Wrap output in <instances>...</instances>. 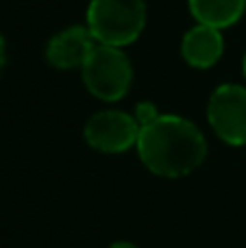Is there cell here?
Instances as JSON below:
<instances>
[{
  "label": "cell",
  "instance_id": "cell-1",
  "mask_svg": "<svg viewBox=\"0 0 246 248\" xmlns=\"http://www.w3.org/2000/svg\"><path fill=\"white\" fill-rule=\"evenodd\" d=\"M135 150L148 172L164 179L187 176L207 157V140L192 120L159 113L139 128Z\"/></svg>",
  "mask_w": 246,
  "mask_h": 248
},
{
  "label": "cell",
  "instance_id": "cell-2",
  "mask_svg": "<svg viewBox=\"0 0 246 248\" xmlns=\"http://www.w3.org/2000/svg\"><path fill=\"white\" fill-rule=\"evenodd\" d=\"M85 26L96 44L124 48L144 33L146 0H90Z\"/></svg>",
  "mask_w": 246,
  "mask_h": 248
},
{
  "label": "cell",
  "instance_id": "cell-3",
  "mask_svg": "<svg viewBox=\"0 0 246 248\" xmlns=\"http://www.w3.org/2000/svg\"><path fill=\"white\" fill-rule=\"evenodd\" d=\"M81 81L85 90L103 103L122 100L133 83V65L124 48L96 44L81 68Z\"/></svg>",
  "mask_w": 246,
  "mask_h": 248
},
{
  "label": "cell",
  "instance_id": "cell-4",
  "mask_svg": "<svg viewBox=\"0 0 246 248\" xmlns=\"http://www.w3.org/2000/svg\"><path fill=\"white\" fill-rule=\"evenodd\" d=\"M207 122L229 146H246V87L222 83L207 100Z\"/></svg>",
  "mask_w": 246,
  "mask_h": 248
},
{
  "label": "cell",
  "instance_id": "cell-5",
  "mask_svg": "<svg viewBox=\"0 0 246 248\" xmlns=\"http://www.w3.org/2000/svg\"><path fill=\"white\" fill-rule=\"evenodd\" d=\"M139 122L135 116L120 109H103L94 113L83 126V140L90 148L105 155H120L135 148L139 137Z\"/></svg>",
  "mask_w": 246,
  "mask_h": 248
},
{
  "label": "cell",
  "instance_id": "cell-6",
  "mask_svg": "<svg viewBox=\"0 0 246 248\" xmlns=\"http://www.w3.org/2000/svg\"><path fill=\"white\" fill-rule=\"evenodd\" d=\"M96 39L92 37L87 26H68L52 35L46 44V63L55 70H81L87 57L92 55Z\"/></svg>",
  "mask_w": 246,
  "mask_h": 248
},
{
  "label": "cell",
  "instance_id": "cell-7",
  "mask_svg": "<svg viewBox=\"0 0 246 248\" xmlns=\"http://www.w3.org/2000/svg\"><path fill=\"white\" fill-rule=\"evenodd\" d=\"M225 55V37L220 29L196 22L190 31H185L181 39V57L190 68L209 70Z\"/></svg>",
  "mask_w": 246,
  "mask_h": 248
},
{
  "label": "cell",
  "instance_id": "cell-8",
  "mask_svg": "<svg viewBox=\"0 0 246 248\" xmlns=\"http://www.w3.org/2000/svg\"><path fill=\"white\" fill-rule=\"evenodd\" d=\"M187 9L199 24L225 31L244 17L246 0H187Z\"/></svg>",
  "mask_w": 246,
  "mask_h": 248
},
{
  "label": "cell",
  "instance_id": "cell-9",
  "mask_svg": "<svg viewBox=\"0 0 246 248\" xmlns=\"http://www.w3.org/2000/svg\"><path fill=\"white\" fill-rule=\"evenodd\" d=\"M135 120L139 122V126H144V124H148L151 120H155L157 116H159V111H157V107L153 103H148V100H144V103H138L135 105Z\"/></svg>",
  "mask_w": 246,
  "mask_h": 248
},
{
  "label": "cell",
  "instance_id": "cell-10",
  "mask_svg": "<svg viewBox=\"0 0 246 248\" xmlns=\"http://www.w3.org/2000/svg\"><path fill=\"white\" fill-rule=\"evenodd\" d=\"M4 63H7V44H4V37L0 33V72H2Z\"/></svg>",
  "mask_w": 246,
  "mask_h": 248
},
{
  "label": "cell",
  "instance_id": "cell-11",
  "mask_svg": "<svg viewBox=\"0 0 246 248\" xmlns=\"http://www.w3.org/2000/svg\"><path fill=\"white\" fill-rule=\"evenodd\" d=\"M109 248H139V246H135L133 242H124V240H120V242H113V244H109Z\"/></svg>",
  "mask_w": 246,
  "mask_h": 248
},
{
  "label": "cell",
  "instance_id": "cell-12",
  "mask_svg": "<svg viewBox=\"0 0 246 248\" xmlns=\"http://www.w3.org/2000/svg\"><path fill=\"white\" fill-rule=\"evenodd\" d=\"M242 72H244V78H246V52H244V59H242Z\"/></svg>",
  "mask_w": 246,
  "mask_h": 248
}]
</instances>
